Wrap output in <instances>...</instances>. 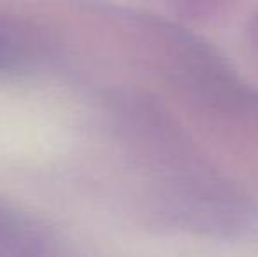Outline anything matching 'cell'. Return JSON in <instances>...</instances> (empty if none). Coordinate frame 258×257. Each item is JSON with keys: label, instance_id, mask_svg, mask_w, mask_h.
Masks as SVG:
<instances>
[{"label": "cell", "instance_id": "6da1fadb", "mask_svg": "<svg viewBox=\"0 0 258 257\" xmlns=\"http://www.w3.org/2000/svg\"><path fill=\"white\" fill-rule=\"evenodd\" d=\"M221 0H177L179 11L184 16L190 18H204L211 16L221 6Z\"/></svg>", "mask_w": 258, "mask_h": 257}, {"label": "cell", "instance_id": "7a4b0ae2", "mask_svg": "<svg viewBox=\"0 0 258 257\" xmlns=\"http://www.w3.org/2000/svg\"><path fill=\"white\" fill-rule=\"evenodd\" d=\"M251 39H253V44L256 46L258 49V14L255 16V20H253V27H251Z\"/></svg>", "mask_w": 258, "mask_h": 257}]
</instances>
